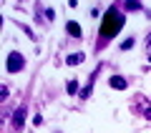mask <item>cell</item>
Masks as SVG:
<instances>
[{"label":"cell","mask_w":151,"mask_h":133,"mask_svg":"<svg viewBox=\"0 0 151 133\" xmlns=\"http://www.w3.org/2000/svg\"><path fill=\"white\" fill-rule=\"evenodd\" d=\"M124 23H126V18H124V13L119 8H108L103 20H101V38H113L124 28Z\"/></svg>","instance_id":"1"},{"label":"cell","mask_w":151,"mask_h":133,"mask_svg":"<svg viewBox=\"0 0 151 133\" xmlns=\"http://www.w3.org/2000/svg\"><path fill=\"white\" fill-rule=\"evenodd\" d=\"M23 65H25V58H23L20 53H10L8 55V70H10V73H18Z\"/></svg>","instance_id":"2"},{"label":"cell","mask_w":151,"mask_h":133,"mask_svg":"<svg viewBox=\"0 0 151 133\" xmlns=\"http://www.w3.org/2000/svg\"><path fill=\"white\" fill-rule=\"evenodd\" d=\"M111 88H121V91H124L126 88V78L124 75H113L111 78Z\"/></svg>","instance_id":"3"},{"label":"cell","mask_w":151,"mask_h":133,"mask_svg":"<svg viewBox=\"0 0 151 133\" xmlns=\"http://www.w3.org/2000/svg\"><path fill=\"white\" fill-rule=\"evenodd\" d=\"M68 33L73 38H81V25H76V23H68Z\"/></svg>","instance_id":"4"},{"label":"cell","mask_w":151,"mask_h":133,"mask_svg":"<svg viewBox=\"0 0 151 133\" xmlns=\"http://www.w3.org/2000/svg\"><path fill=\"white\" fill-rule=\"evenodd\" d=\"M23 121H25V111L20 108V111L15 113V121H13V123H15V126H23Z\"/></svg>","instance_id":"5"},{"label":"cell","mask_w":151,"mask_h":133,"mask_svg":"<svg viewBox=\"0 0 151 133\" xmlns=\"http://www.w3.org/2000/svg\"><path fill=\"white\" fill-rule=\"evenodd\" d=\"M81 60H83V53H81V55L76 53V55H70V58H68V63H70V65H78Z\"/></svg>","instance_id":"6"},{"label":"cell","mask_w":151,"mask_h":133,"mask_svg":"<svg viewBox=\"0 0 151 133\" xmlns=\"http://www.w3.org/2000/svg\"><path fill=\"white\" fill-rule=\"evenodd\" d=\"M76 91H78V83H76V80H70V83H68V93H76Z\"/></svg>","instance_id":"7"}]
</instances>
